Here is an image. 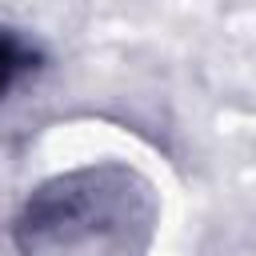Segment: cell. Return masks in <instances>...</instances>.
Segmentation results:
<instances>
[{"mask_svg": "<svg viewBox=\"0 0 256 256\" xmlns=\"http://www.w3.org/2000/svg\"><path fill=\"white\" fill-rule=\"evenodd\" d=\"M32 64H36V52H32L24 40H16L12 32H0V96H4Z\"/></svg>", "mask_w": 256, "mask_h": 256, "instance_id": "7a4b0ae2", "label": "cell"}, {"mask_svg": "<svg viewBox=\"0 0 256 256\" xmlns=\"http://www.w3.org/2000/svg\"><path fill=\"white\" fill-rule=\"evenodd\" d=\"M156 204L140 176L124 168H84L40 184L20 220L24 256H144Z\"/></svg>", "mask_w": 256, "mask_h": 256, "instance_id": "6da1fadb", "label": "cell"}]
</instances>
